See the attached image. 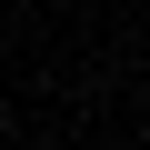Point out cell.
Masks as SVG:
<instances>
[{
  "label": "cell",
  "mask_w": 150,
  "mask_h": 150,
  "mask_svg": "<svg viewBox=\"0 0 150 150\" xmlns=\"http://www.w3.org/2000/svg\"><path fill=\"white\" fill-rule=\"evenodd\" d=\"M140 100H150V70H140Z\"/></svg>",
  "instance_id": "1"
}]
</instances>
